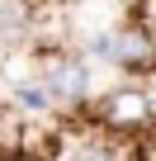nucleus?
I'll use <instances>...</instances> for the list:
<instances>
[{"label": "nucleus", "instance_id": "nucleus-1", "mask_svg": "<svg viewBox=\"0 0 156 161\" xmlns=\"http://www.w3.org/2000/svg\"><path fill=\"white\" fill-rule=\"evenodd\" d=\"M38 76L52 90L57 109H81L90 100V57L76 47H47L38 52Z\"/></svg>", "mask_w": 156, "mask_h": 161}, {"label": "nucleus", "instance_id": "nucleus-2", "mask_svg": "<svg viewBox=\"0 0 156 161\" xmlns=\"http://www.w3.org/2000/svg\"><path fill=\"white\" fill-rule=\"evenodd\" d=\"M90 119H95L104 133H147L151 119H156V100H151L142 86H118V90H109V95L90 109Z\"/></svg>", "mask_w": 156, "mask_h": 161}, {"label": "nucleus", "instance_id": "nucleus-3", "mask_svg": "<svg viewBox=\"0 0 156 161\" xmlns=\"http://www.w3.org/2000/svg\"><path fill=\"white\" fill-rule=\"evenodd\" d=\"M109 66H118L128 76H151L156 71V33L142 24L109 29Z\"/></svg>", "mask_w": 156, "mask_h": 161}, {"label": "nucleus", "instance_id": "nucleus-4", "mask_svg": "<svg viewBox=\"0 0 156 161\" xmlns=\"http://www.w3.org/2000/svg\"><path fill=\"white\" fill-rule=\"evenodd\" d=\"M14 104H19L24 114H52V109H57L52 90L43 86V76H38V80H19V86H14Z\"/></svg>", "mask_w": 156, "mask_h": 161}, {"label": "nucleus", "instance_id": "nucleus-5", "mask_svg": "<svg viewBox=\"0 0 156 161\" xmlns=\"http://www.w3.org/2000/svg\"><path fill=\"white\" fill-rule=\"evenodd\" d=\"M33 5L38 0H0V38H19L33 24Z\"/></svg>", "mask_w": 156, "mask_h": 161}, {"label": "nucleus", "instance_id": "nucleus-6", "mask_svg": "<svg viewBox=\"0 0 156 161\" xmlns=\"http://www.w3.org/2000/svg\"><path fill=\"white\" fill-rule=\"evenodd\" d=\"M71 161H128V152H123V147H114V142H85Z\"/></svg>", "mask_w": 156, "mask_h": 161}, {"label": "nucleus", "instance_id": "nucleus-7", "mask_svg": "<svg viewBox=\"0 0 156 161\" xmlns=\"http://www.w3.org/2000/svg\"><path fill=\"white\" fill-rule=\"evenodd\" d=\"M38 5H76V0H38Z\"/></svg>", "mask_w": 156, "mask_h": 161}, {"label": "nucleus", "instance_id": "nucleus-8", "mask_svg": "<svg viewBox=\"0 0 156 161\" xmlns=\"http://www.w3.org/2000/svg\"><path fill=\"white\" fill-rule=\"evenodd\" d=\"M14 161H24V156H14Z\"/></svg>", "mask_w": 156, "mask_h": 161}]
</instances>
